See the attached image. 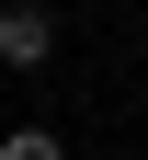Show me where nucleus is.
<instances>
[{
    "label": "nucleus",
    "mask_w": 148,
    "mask_h": 160,
    "mask_svg": "<svg viewBox=\"0 0 148 160\" xmlns=\"http://www.w3.org/2000/svg\"><path fill=\"white\" fill-rule=\"evenodd\" d=\"M57 57V12L46 0H0V69H46Z\"/></svg>",
    "instance_id": "obj_1"
},
{
    "label": "nucleus",
    "mask_w": 148,
    "mask_h": 160,
    "mask_svg": "<svg viewBox=\"0 0 148 160\" xmlns=\"http://www.w3.org/2000/svg\"><path fill=\"white\" fill-rule=\"evenodd\" d=\"M0 160H69V137H57V126H12V137H0Z\"/></svg>",
    "instance_id": "obj_2"
}]
</instances>
